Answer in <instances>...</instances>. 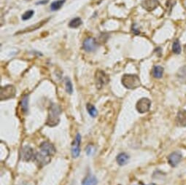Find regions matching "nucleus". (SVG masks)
I'll list each match as a JSON object with an SVG mask.
<instances>
[{
    "label": "nucleus",
    "mask_w": 186,
    "mask_h": 185,
    "mask_svg": "<svg viewBox=\"0 0 186 185\" xmlns=\"http://www.w3.org/2000/svg\"><path fill=\"white\" fill-rule=\"evenodd\" d=\"M40 152L37 153L34 160L40 165H44L48 163L51 160V157L56 153V148L52 144L48 142H43L40 145Z\"/></svg>",
    "instance_id": "1"
},
{
    "label": "nucleus",
    "mask_w": 186,
    "mask_h": 185,
    "mask_svg": "<svg viewBox=\"0 0 186 185\" xmlns=\"http://www.w3.org/2000/svg\"><path fill=\"white\" fill-rule=\"evenodd\" d=\"M61 113V107L56 104H52L50 106L47 114L46 126L51 127H56L60 122V115Z\"/></svg>",
    "instance_id": "2"
},
{
    "label": "nucleus",
    "mask_w": 186,
    "mask_h": 185,
    "mask_svg": "<svg viewBox=\"0 0 186 185\" xmlns=\"http://www.w3.org/2000/svg\"><path fill=\"white\" fill-rule=\"evenodd\" d=\"M121 83L127 89H136L141 85L139 77L136 75H124L122 77Z\"/></svg>",
    "instance_id": "3"
},
{
    "label": "nucleus",
    "mask_w": 186,
    "mask_h": 185,
    "mask_svg": "<svg viewBox=\"0 0 186 185\" xmlns=\"http://www.w3.org/2000/svg\"><path fill=\"white\" fill-rule=\"evenodd\" d=\"M109 82V77L102 70H98L95 74V83L96 88L100 90Z\"/></svg>",
    "instance_id": "4"
},
{
    "label": "nucleus",
    "mask_w": 186,
    "mask_h": 185,
    "mask_svg": "<svg viewBox=\"0 0 186 185\" xmlns=\"http://www.w3.org/2000/svg\"><path fill=\"white\" fill-rule=\"evenodd\" d=\"M15 94H16V89L12 85H8L4 87H2L0 90V98L2 101L12 98L15 97Z\"/></svg>",
    "instance_id": "5"
},
{
    "label": "nucleus",
    "mask_w": 186,
    "mask_h": 185,
    "mask_svg": "<svg viewBox=\"0 0 186 185\" xmlns=\"http://www.w3.org/2000/svg\"><path fill=\"white\" fill-rule=\"evenodd\" d=\"M35 155L34 149L29 145L24 146L21 152V158L23 161L29 162L35 159Z\"/></svg>",
    "instance_id": "6"
},
{
    "label": "nucleus",
    "mask_w": 186,
    "mask_h": 185,
    "mask_svg": "<svg viewBox=\"0 0 186 185\" xmlns=\"http://www.w3.org/2000/svg\"><path fill=\"white\" fill-rule=\"evenodd\" d=\"M151 107V101L148 98H142L137 101L136 108L138 112L141 114L149 112Z\"/></svg>",
    "instance_id": "7"
},
{
    "label": "nucleus",
    "mask_w": 186,
    "mask_h": 185,
    "mask_svg": "<svg viewBox=\"0 0 186 185\" xmlns=\"http://www.w3.org/2000/svg\"><path fill=\"white\" fill-rule=\"evenodd\" d=\"M182 159V155L180 152L175 151L171 152V154L168 156V163L171 165V167L178 166L179 163L181 162Z\"/></svg>",
    "instance_id": "8"
},
{
    "label": "nucleus",
    "mask_w": 186,
    "mask_h": 185,
    "mask_svg": "<svg viewBox=\"0 0 186 185\" xmlns=\"http://www.w3.org/2000/svg\"><path fill=\"white\" fill-rule=\"evenodd\" d=\"M80 143H81V136L80 133L76 135L75 139L72 143V155L74 158H78L80 153Z\"/></svg>",
    "instance_id": "9"
},
{
    "label": "nucleus",
    "mask_w": 186,
    "mask_h": 185,
    "mask_svg": "<svg viewBox=\"0 0 186 185\" xmlns=\"http://www.w3.org/2000/svg\"><path fill=\"white\" fill-rule=\"evenodd\" d=\"M98 47L97 42L93 37L87 38L83 44V47L86 52H93Z\"/></svg>",
    "instance_id": "10"
},
{
    "label": "nucleus",
    "mask_w": 186,
    "mask_h": 185,
    "mask_svg": "<svg viewBox=\"0 0 186 185\" xmlns=\"http://www.w3.org/2000/svg\"><path fill=\"white\" fill-rule=\"evenodd\" d=\"M158 5V0H143L142 2V7L148 12L153 11Z\"/></svg>",
    "instance_id": "11"
},
{
    "label": "nucleus",
    "mask_w": 186,
    "mask_h": 185,
    "mask_svg": "<svg viewBox=\"0 0 186 185\" xmlns=\"http://www.w3.org/2000/svg\"><path fill=\"white\" fill-rule=\"evenodd\" d=\"M176 123L178 126L186 127V110H180L176 117Z\"/></svg>",
    "instance_id": "12"
},
{
    "label": "nucleus",
    "mask_w": 186,
    "mask_h": 185,
    "mask_svg": "<svg viewBox=\"0 0 186 185\" xmlns=\"http://www.w3.org/2000/svg\"><path fill=\"white\" fill-rule=\"evenodd\" d=\"M129 159H130V157L129 156V155L125 152H121L116 157V162L120 166H123L129 163Z\"/></svg>",
    "instance_id": "13"
},
{
    "label": "nucleus",
    "mask_w": 186,
    "mask_h": 185,
    "mask_svg": "<svg viewBox=\"0 0 186 185\" xmlns=\"http://www.w3.org/2000/svg\"><path fill=\"white\" fill-rule=\"evenodd\" d=\"M177 77L180 83L186 85V65L180 68L177 73Z\"/></svg>",
    "instance_id": "14"
},
{
    "label": "nucleus",
    "mask_w": 186,
    "mask_h": 185,
    "mask_svg": "<svg viewBox=\"0 0 186 185\" xmlns=\"http://www.w3.org/2000/svg\"><path fill=\"white\" fill-rule=\"evenodd\" d=\"M98 183L96 177L93 175H88L83 181L82 185H96Z\"/></svg>",
    "instance_id": "15"
},
{
    "label": "nucleus",
    "mask_w": 186,
    "mask_h": 185,
    "mask_svg": "<svg viewBox=\"0 0 186 185\" xmlns=\"http://www.w3.org/2000/svg\"><path fill=\"white\" fill-rule=\"evenodd\" d=\"M163 74H164V68L161 66H155L153 68L152 71V75L155 78L160 79L162 77Z\"/></svg>",
    "instance_id": "16"
},
{
    "label": "nucleus",
    "mask_w": 186,
    "mask_h": 185,
    "mask_svg": "<svg viewBox=\"0 0 186 185\" xmlns=\"http://www.w3.org/2000/svg\"><path fill=\"white\" fill-rule=\"evenodd\" d=\"M66 0H57V1H54V2L51 3V10L52 11H56V10H59L60 8L63 6Z\"/></svg>",
    "instance_id": "17"
},
{
    "label": "nucleus",
    "mask_w": 186,
    "mask_h": 185,
    "mask_svg": "<svg viewBox=\"0 0 186 185\" xmlns=\"http://www.w3.org/2000/svg\"><path fill=\"white\" fill-rule=\"evenodd\" d=\"M86 109L87 111H88V114L91 115V117H96L98 114V112H97L96 108L95 107V106H93L91 104L88 103L86 104Z\"/></svg>",
    "instance_id": "18"
},
{
    "label": "nucleus",
    "mask_w": 186,
    "mask_h": 185,
    "mask_svg": "<svg viewBox=\"0 0 186 185\" xmlns=\"http://www.w3.org/2000/svg\"><path fill=\"white\" fill-rule=\"evenodd\" d=\"M29 96L26 95L23 97L22 100H21V110L24 113H26L29 110Z\"/></svg>",
    "instance_id": "19"
},
{
    "label": "nucleus",
    "mask_w": 186,
    "mask_h": 185,
    "mask_svg": "<svg viewBox=\"0 0 186 185\" xmlns=\"http://www.w3.org/2000/svg\"><path fill=\"white\" fill-rule=\"evenodd\" d=\"M81 24H82V20L80 19V18H73L70 21L69 26L70 28L76 29V28H78Z\"/></svg>",
    "instance_id": "20"
},
{
    "label": "nucleus",
    "mask_w": 186,
    "mask_h": 185,
    "mask_svg": "<svg viewBox=\"0 0 186 185\" xmlns=\"http://www.w3.org/2000/svg\"><path fill=\"white\" fill-rule=\"evenodd\" d=\"M65 82V88H66V91L70 94H72L73 93V86H72V82H71L70 79L68 77H65L64 79Z\"/></svg>",
    "instance_id": "21"
},
{
    "label": "nucleus",
    "mask_w": 186,
    "mask_h": 185,
    "mask_svg": "<svg viewBox=\"0 0 186 185\" xmlns=\"http://www.w3.org/2000/svg\"><path fill=\"white\" fill-rule=\"evenodd\" d=\"M172 51L174 53L180 54L181 53V46L178 40H175L172 45Z\"/></svg>",
    "instance_id": "22"
},
{
    "label": "nucleus",
    "mask_w": 186,
    "mask_h": 185,
    "mask_svg": "<svg viewBox=\"0 0 186 185\" xmlns=\"http://www.w3.org/2000/svg\"><path fill=\"white\" fill-rule=\"evenodd\" d=\"M34 14V11L32 10H30L26 11V13H24V15H22V20L23 21H27L29 19L31 18L33 16V15Z\"/></svg>",
    "instance_id": "23"
},
{
    "label": "nucleus",
    "mask_w": 186,
    "mask_h": 185,
    "mask_svg": "<svg viewBox=\"0 0 186 185\" xmlns=\"http://www.w3.org/2000/svg\"><path fill=\"white\" fill-rule=\"evenodd\" d=\"M86 154L89 156L94 152V148H93L92 145H88V147H86Z\"/></svg>",
    "instance_id": "24"
},
{
    "label": "nucleus",
    "mask_w": 186,
    "mask_h": 185,
    "mask_svg": "<svg viewBox=\"0 0 186 185\" xmlns=\"http://www.w3.org/2000/svg\"><path fill=\"white\" fill-rule=\"evenodd\" d=\"M184 51H185V53L186 54V45L184 46Z\"/></svg>",
    "instance_id": "25"
},
{
    "label": "nucleus",
    "mask_w": 186,
    "mask_h": 185,
    "mask_svg": "<svg viewBox=\"0 0 186 185\" xmlns=\"http://www.w3.org/2000/svg\"><path fill=\"white\" fill-rule=\"evenodd\" d=\"M148 185H156V184H153V183H152V184H148Z\"/></svg>",
    "instance_id": "26"
}]
</instances>
